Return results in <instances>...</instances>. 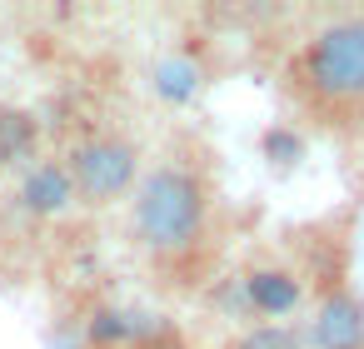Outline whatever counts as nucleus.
<instances>
[{
  "mask_svg": "<svg viewBox=\"0 0 364 349\" xmlns=\"http://www.w3.org/2000/svg\"><path fill=\"white\" fill-rule=\"evenodd\" d=\"M125 235L135 259L165 294L210 289L230 240L210 145H200L195 135H175L150 155L135 195L125 200Z\"/></svg>",
  "mask_w": 364,
  "mask_h": 349,
  "instance_id": "1",
  "label": "nucleus"
},
{
  "mask_svg": "<svg viewBox=\"0 0 364 349\" xmlns=\"http://www.w3.org/2000/svg\"><path fill=\"white\" fill-rule=\"evenodd\" d=\"M294 120L334 145H364V11H334L294 36L279 60Z\"/></svg>",
  "mask_w": 364,
  "mask_h": 349,
  "instance_id": "2",
  "label": "nucleus"
},
{
  "mask_svg": "<svg viewBox=\"0 0 364 349\" xmlns=\"http://www.w3.org/2000/svg\"><path fill=\"white\" fill-rule=\"evenodd\" d=\"M60 165L70 175L80 210H115L135 195V185L150 165V150L135 130H125L115 120H95L60 150Z\"/></svg>",
  "mask_w": 364,
  "mask_h": 349,
  "instance_id": "3",
  "label": "nucleus"
},
{
  "mask_svg": "<svg viewBox=\"0 0 364 349\" xmlns=\"http://www.w3.org/2000/svg\"><path fill=\"white\" fill-rule=\"evenodd\" d=\"M309 274V299L299 314L304 349H364V289L354 279L349 249L324 245L319 254L304 259Z\"/></svg>",
  "mask_w": 364,
  "mask_h": 349,
  "instance_id": "4",
  "label": "nucleus"
},
{
  "mask_svg": "<svg viewBox=\"0 0 364 349\" xmlns=\"http://www.w3.org/2000/svg\"><path fill=\"white\" fill-rule=\"evenodd\" d=\"M235 299H240L245 324H299L304 299H309L304 259L279 254V249L245 259V269L235 274Z\"/></svg>",
  "mask_w": 364,
  "mask_h": 349,
  "instance_id": "5",
  "label": "nucleus"
},
{
  "mask_svg": "<svg viewBox=\"0 0 364 349\" xmlns=\"http://www.w3.org/2000/svg\"><path fill=\"white\" fill-rule=\"evenodd\" d=\"M16 200H21V210L31 220H65L70 210H80L60 155H41L36 165H26L16 175Z\"/></svg>",
  "mask_w": 364,
  "mask_h": 349,
  "instance_id": "6",
  "label": "nucleus"
},
{
  "mask_svg": "<svg viewBox=\"0 0 364 349\" xmlns=\"http://www.w3.org/2000/svg\"><path fill=\"white\" fill-rule=\"evenodd\" d=\"M220 349H304L299 324H240Z\"/></svg>",
  "mask_w": 364,
  "mask_h": 349,
  "instance_id": "7",
  "label": "nucleus"
}]
</instances>
